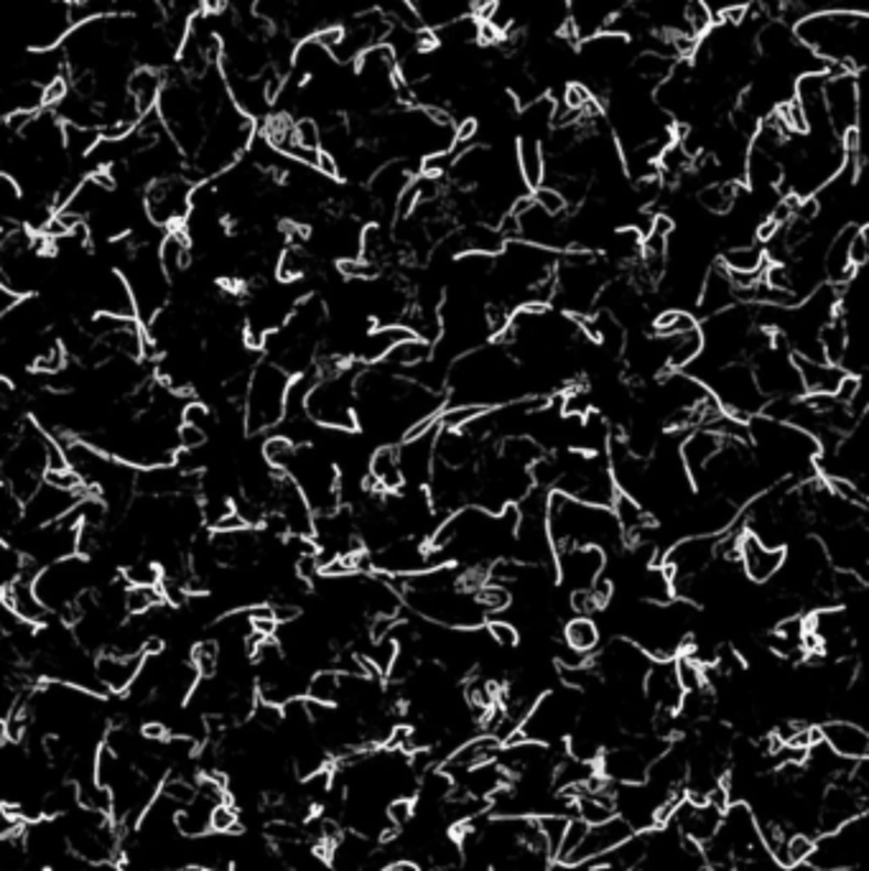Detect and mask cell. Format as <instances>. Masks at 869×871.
<instances>
[{
	"label": "cell",
	"instance_id": "cell-26",
	"mask_svg": "<svg viewBox=\"0 0 869 871\" xmlns=\"http://www.w3.org/2000/svg\"><path fill=\"white\" fill-rule=\"evenodd\" d=\"M643 696L658 714H678L684 701V688L676 678L671 661H653L643 678Z\"/></svg>",
	"mask_w": 869,
	"mask_h": 871
},
{
	"label": "cell",
	"instance_id": "cell-20",
	"mask_svg": "<svg viewBox=\"0 0 869 871\" xmlns=\"http://www.w3.org/2000/svg\"><path fill=\"white\" fill-rule=\"evenodd\" d=\"M824 105L828 126L836 135L849 133L859 128V87L855 72L844 75H826L824 83Z\"/></svg>",
	"mask_w": 869,
	"mask_h": 871
},
{
	"label": "cell",
	"instance_id": "cell-34",
	"mask_svg": "<svg viewBox=\"0 0 869 871\" xmlns=\"http://www.w3.org/2000/svg\"><path fill=\"white\" fill-rule=\"evenodd\" d=\"M365 485L376 487L380 492H398L403 490V477H401V464H398V451L395 446L385 444L372 454L368 461V477H365Z\"/></svg>",
	"mask_w": 869,
	"mask_h": 871
},
{
	"label": "cell",
	"instance_id": "cell-40",
	"mask_svg": "<svg viewBox=\"0 0 869 871\" xmlns=\"http://www.w3.org/2000/svg\"><path fill=\"white\" fill-rule=\"evenodd\" d=\"M721 265L735 275H760L765 268V252L750 246H735L721 255Z\"/></svg>",
	"mask_w": 869,
	"mask_h": 871
},
{
	"label": "cell",
	"instance_id": "cell-37",
	"mask_svg": "<svg viewBox=\"0 0 869 871\" xmlns=\"http://www.w3.org/2000/svg\"><path fill=\"white\" fill-rule=\"evenodd\" d=\"M26 421L19 388L8 378H0V442H11Z\"/></svg>",
	"mask_w": 869,
	"mask_h": 871
},
{
	"label": "cell",
	"instance_id": "cell-24",
	"mask_svg": "<svg viewBox=\"0 0 869 871\" xmlns=\"http://www.w3.org/2000/svg\"><path fill=\"white\" fill-rule=\"evenodd\" d=\"M737 558L742 564V574L752 584H768L773 581L778 574H781L783 560H785V548H778V545H768L760 538H754L752 533L739 535L737 543Z\"/></svg>",
	"mask_w": 869,
	"mask_h": 871
},
{
	"label": "cell",
	"instance_id": "cell-27",
	"mask_svg": "<svg viewBox=\"0 0 869 871\" xmlns=\"http://www.w3.org/2000/svg\"><path fill=\"white\" fill-rule=\"evenodd\" d=\"M597 772L615 785H636L643 783L648 775L645 756L632 744H620L615 749H605L597 760Z\"/></svg>",
	"mask_w": 869,
	"mask_h": 871
},
{
	"label": "cell",
	"instance_id": "cell-30",
	"mask_svg": "<svg viewBox=\"0 0 869 871\" xmlns=\"http://www.w3.org/2000/svg\"><path fill=\"white\" fill-rule=\"evenodd\" d=\"M0 601H3V607L21 624H46L48 620V612L42 607V601L36 599L34 579L26 574V568H23L19 579L11 581L3 591H0Z\"/></svg>",
	"mask_w": 869,
	"mask_h": 871
},
{
	"label": "cell",
	"instance_id": "cell-46",
	"mask_svg": "<svg viewBox=\"0 0 869 871\" xmlns=\"http://www.w3.org/2000/svg\"><path fill=\"white\" fill-rule=\"evenodd\" d=\"M535 824H539L543 846H546V853L548 857H556L558 846H562V841H564L568 816H564V813H548V816L535 818Z\"/></svg>",
	"mask_w": 869,
	"mask_h": 871
},
{
	"label": "cell",
	"instance_id": "cell-35",
	"mask_svg": "<svg viewBox=\"0 0 869 871\" xmlns=\"http://www.w3.org/2000/svg\"><path fill=\"white\" fill-rule=\"evenodd\" d=\"M411 184V174L401 161H388L370 176V197L380 205H395L405 186Z\"/></svg>",
	"mask_w": 869,
	"mask_h": 871
},
{
	"label": "cell",
	"instance_id": "cell-16",
	"mask_svg": "<svg viewBox=\"0 0 869 871\" xmlns=\"http://www.w3.org/2000/svg\"><path fill=\"white\" fill-rule=\"evenodd\" d=\"M192 192H194V182L184 174L164 176L159 178V182L145 186L143 209L149 222L156 227H169V230L184 225V219L189 215L192 207Z\"/></svg>",
	"mask_w": 869,
	"mask_h": 871
},
{
	"label": "cell",
	"instance_id": "cell-51",
	"mask_svg": "<svg viewBox=\"0 0 869 871\" xmlns=\"http://www.w3.org/2000/svg\"><path fill=\"white\" fill-rule=\"evenodd\" d=\"M849 260H851V268H855V271H859V268H862L869 260V240H867L865 227H857L855 235H851Z\"/></svg>",
	"mask_w": 869,
	"mask_h": 871
},
{
	"label": "cell",
	"instance_id": "cell-12",
	"mask_svg": "<svg viewBox=\"0 0 869 871\" xmlns=\"http://www.w3.org/2000/svg\"><path fill=\"white\" fill-rule=\"evenodd\" d=\"M867 851V813L814 841L806 864L816 871H855Z\"/></svg>",
	"mask_w": 869,
	"mask_h": 871
},
{
	"label": "cell",
	"instance_id": "cell-17",
	"mask_svg": "<svg viewBox=\"0 0 869 871\" xmlns=\"http://www.w3.org/2000/svg\"><path fill=\"white\" fill-rule=\"evenodd\" d=\"M717 541L719 535H686L671 545L665 553V571L673 579V594L717 560Z\"/></svg>",
	"mask_w": 869,
	"mask_h": 871
},
{
	"label": "cell",
	"instance_id": "cell-52",
	"mask_svg": "<svg viewBox=\"0 0 869 871\" xmlns=\"http://www.w3.org/2000/svg\"><path fill=\"white\" fill-rule=\"evenodd\" d=\"M15 301H19V296H15V293L6 286V283H0V319H3V316L8 314V308H11Z\"/></svg>",
	"mask_w": 869,
	"mask_h": 871
},
{
	"label": "cell",
	"instance_id": "cell-29",
	"mask_svg": "<svg viewBox=\"0 0 869 871\" xmlns=\"http://www.w3.org/2000/svg\"><path fill=\"white\" fill-rule=\"evenodd\" d=\"M143 655H118L100 653L95 657V678L102 694H128L133 686L138 671H141Z\"/></svg>",
	"mask_w": 869,
	"mask_h": 871
},
{
	"label": "cell",
	"instance_id": "cell-49",
	"mask_svg": "<svg viewBox=\"0 0 869 871\" xmlns=\"http://www.w3.org/2000/svg\"><path fill=\"white\" fill-rule=\"evenodd\" d=\"M531 199L543 211H548V215H554V217H564V211L568 207V202L564 199V194L558 192V189H554V186H546V184H541L539 189H533Z\"/></svg>",
	"mask_w": 869,
	"mask_h": 871
},
{
	"label": "cell",
	"instance_id": "cell-25",
	"mask_svg": "<svg viewBox=\"0 0 869 871\" xmlns=\"http://www.w3.org/2000/svg\"><path fill=\"white\" fill-rule=\"evenodd\" d=\"M735 518L737 504L714 494V498H706L704 502L681 512V527H684L686 535H721L732 527Z\"/></svg>",
	"mask_w": 869,
	"mask_h": 871
},
{
	"label": "cell",
	"instance_id": "cell-47",
	"mask_svg": "<svg viewBox=\"0 0 869 871\" xmlns=\"http://www.w3.org/2000/svg\"><path fill=\"white\" fill-rule=\"evenodd\" d=\"M692 329H698V322L688 312H665L655 319L658 337H678Z\"/></svg>",
	"mask_w": 869,
	"mask_h": 871
},
{
	"label": "cell",
	"instance_id": "cell-36",
	"mask_svg": "<svg viewBox=\"0 0 869 871\" xmlns=\"http://www.w3.org/2000/svg\"><path fill=\"white\" fill-rule=\"evenodd\" d=\"M515 166L518 174H521V182L525 184V189H539V186L546 182V151H543V143L539 138H528L523 135L521 143H518L515 151Z\"/></svg>",
	"mask_w": 869,
	"mask_h": 871
},
{
	"label": "cell",
	"instance_id": "cell-31",
	"mask_svg": "<svg viewBox=\"0 0 869 871\" xmlns=\"http://www.w3.org/2000/svg\"><path fill=\"white\" fill-rule=\"evenodd\" d=\"M721 446H725V438L714 434L712 428L706 426L692 428V434H688L684 438V444L678 446V457L684 461L688 475H692V482H696V479L702 477V471L709 467L712 459L721 451Z\"/></svg>",
	"mask_w": 869,
	"mask_h": 871
},
{
	"label": "cell",
	"instance_id": "cell-8",
	"mask_svg": "<svg viewBox=\"0 0 869 871\" xmlns=\"http://www.w3.org/2000/svg\"><path fill=\"white\" fill-rule=\"evenodd\" d=\"M283 475L298 487V492L304 494L314 518L335 512L339 502H343V494H339V469L335 459L327 457V454L312 444L296 446Z\"/></svg>",
	"mask_w": 869,
	"mask_h": 871
},
{
	"label": "cell",
	"instance_id": "cell-22",
	"mask_svg": "<svg viewBox=\"0 0 869 871\" xmlns=\"http://www.w3.org/2000/svg\"><path fill=\"white\" fill-rule=\"evenodd\" d=\"M370 564L376 571L385 574V576H411V574H421L426 571V568L434 566L432 560V551L424 548L416 538H411V535H403V538H393L383 548H378L376 553L370 556Z\"/></svg>",
	"mask_w": 869,
	"mask_h": 871
},
{
	"label": "cell",
	"instance_id": "cell-1",
	"mask_svg": "<svg viewBox=\"0 0 869 871\" xmlns=\"http://www.w3.org/2000/svg\"><path fill=\"white\" fill-rule=\"evenodd\" d=\"M446 385L454 395L452 405L495 409V405L525 398L528 378L506 347L482 345L452 362Z\"/></svg>",
	"mask_w": 869,
	"mask_h": 871
},
{
	"label": "cell",
	"instance_id": "cell-9",
	"mask_svg": "<svg viewBox=\"0 0 869 871\" xmlns=\"http://www.w3.org/2000/svg\"><path fill=\"white\" fill-rule=\"evenodd\" d=\"M291 374L271 360L258 362L250 370L246 395H242V421L248 434H263L283 423Z\"/></svg>",
	"mask_w": 869,
	"mask_h": 871
},
{
	"label": "cell",
	"instance_id": "cell-4",
	"mask_svg": "<svg viewBox=\"0 0 869 871\" xmlns=\"http://www.w3.org/2000/svg\"><path fill=\"white\" fill-rule=\"evenodd\" d=\"M546 527L554 553L574 545H595L605 553L622 543V531L609 508L587 504L564 492H548Z\"/></svg>",
	"mask_w": 869,
	"mask_h": 871
},
{
	"label": "cell",
	"instance_id": "cell-50",
	"mask_svg": "<svg viewBox=\"0 0 869 871\" xmlns=\"http://www.w3.org/2000/svg\"><path fill=\"white\" fill-rule=\"evenodd\" d=\"M487 634H490V640L498 642L502 650L508 647H515L518 642H521V632H518V627L510 622V620H492L487 622Z\"/></svg>",
	"mask_w": 869,
	"mask_h": 871
},
{
	"label": "cell",
	"instance_id": "cell-39",
	"mask_svg": "<svg viewBox=\"0 0 869 871\" xmlns=\"http://www.w3.org/2000/svg\"><path fill=\"white\" fill-rule=\"evenodd\" d=\"M638 591L648 605H669L676 597L673 594V579L665 571V566H645V571L638 579Z\"/></svg>",
	"mask_w": 869,
	"mask_h": 871
},
{
	"label": "cell",
	"instance_id": "cell-32",
	"mask_svg": "<svg viewBox=\"0 0 869 871\" xmlns=\"http://www.w3.org/2000/svg\"><path fill=\"white\" fill-rule=\"evenodd\" d=\"M735 301H737V288H735L732 273H729L725 265L709 268L702 281V288H698V296H696V306H698V312L704 314V319L706 316L719 314V312H725V308L735 306Z\"/></svg>",
	"mask_w": 869,
	"mask_h": 871
},
{
	"label": "cell",
	"instance_id": "cell-28",
	"mask_svg": "<svg viewBox=\"0 0 869 871\" xmlns=\"http://www.w3.org/2000/svg\"><path fill=\"white\" fill-rule=\"evenodd\" d=\"M822 742L832 749L836 756L847 762H859L869 756V734L862 723L847 719H832L822 729Z\"/></svg>",
	"mask_w": 869,
	"mask_h": 871
},
{
	"label": "cell",
	"instance_id": "cell-23",
	"mask_svg": "<svg viewBox=\"0 0 869 871\" xmlns=\"http://www.w3.org/2000/svg\"><path fill=\"white\" fill-rule=\"evenodd\" d=\"M632 834H636V830H632L622 818H617V816L605 820V824L589 826L587 834H584V838H582V843L576 846L574 853L564 861V864L566 867H584V864H589V861L602 859L605 853L615 851L617 846L628 841Z\"/></svg>",
	"mask_w": 869,
	"mask_h": 871
},
{
	"label": "cell",
	"instance_id": "cell-41",
	"mask_svg": "<svg viewBox=\"0 0 869 871\" xmlns=\"http://www.w3.org/2000/svg\"><path fill=\"white\" fill-rule=\"evenodd\" d=\"M432 341L426 339H419V337H409L403 341H398V345L388 352L385 362L393 364V368H401V370H413L419 368L421 362H426L428 357H432Z\"/></svg>",
	"mask_w": 869,
	"mask_h": 871
},
{
	"label": "cell",
	"instance_id": "cell-42",
	"mask_svg": "<svg viewBox=\"0 0 869 871\" xmlns=\"http://www.w3.org/2000/svg\"><path fill=\"white\" fill-rule=\"evenodd\" d=\"M339 683H343V673L329 671V667H322V671L312 673V678H308L304 698H308V701H314V704H322V706H337Z\"/></svg>",
	"mask_w": 869,
	"mask_h": 871
},
{
	"label": "cell",
	"instance_id": "cell-14",
	"mask_svg": "<svg viewBox=\"0 0 869 871\" xmlns=\"http://www.w3.org/2000/svg\"><path fill=\"white\" fill-rule=\"evenodd\" d=\"M752 374L758 382L760 393L773 401V398H799L803 395L801 374L795 368L793 352L787 349L785 339H778V345H770L752 357Z\"/></svg>",
	"mask_w": 869,
	"mask_h": 871
},
{
	"label": "cell",
	"instance_id": "cell-18",
	"mask_svg": "<svg viewBox=\"0 0 869 871\" xmlns=\"http://www.w3.org/2000/svg\"><path fill=\"white\" fill-rule=\"evenodd\" d=\"M79 500H83V490L56 485V482H52V479H44V482L39 485L26 500H23L21 523L29 527H44V525L59 523L62 518H67L69 512L77 508Z\"/></svg>",
	"mask_w": 869,
	"mask_h": 871
},
{
	"label": "cell",
	"instance_id": "cell-38",
	"mask_svg": "<svg viewBox=\"0 0 869 871\" xmlns=\"http://www.w3.org/2000/svg\"><path fill=\"white\" fill-rule=\"evenodd\" d=\"M564 645L572 653L587 657L599 647V627L591 617L576 614L564 624Z\"/></svg>",
	"mask_w": 869,
	"mask_h": 871
},
{
	"label": "cell",
	"instance_id": "cell-2",
	"mask_svg": "<svg viewBox=\"0 0 869 871\" xmlns=\"http://www.w3.org/2000/svg\"><path fill=\"white\" fill-rule=\"evenodd\" d=\"M750 444L754 446L752 459L758 461L768 482L781 479H814L818 469V442L814 434L803 431L793 423L773 421L768 415L747 418Z\"/></svg>",
	"mask_w": 869,
	"mask_h": 871
},
{
	"label": "cell",
	"instance_id": "cell-10",
	"mask_svg": "<svg viewBox=\"0 0 869 871\" xmlns=\"http://www.w3.org/2000/svg\"><path fill=\"white\" fill-rule=\"evenodd\" d=\"M605 286L602 265L591 252H568L554 268V298L562 304L564 314L587 316Z\"/></svg>",
	"mask_w": 869,
	"mask_h": 871
},
{
	"label": "cell",
	"instance_id": "cell-3",
	"mask_svg": "<svg viewBox=\"0 0 869 871\" xmlns=\"http://www.w3.org/2000/svg\"><path fill=\"white\" fill-rule=\"evenodd\" d=\"M793 36L826 64H844L851 72L867 67V13L826 11L806 15L795 23Z\"/></svg>",
	"mask_w": 869,
	"mask_h": 871
},
{
	"label": "cell",
	"instance_id": "cell-48",
	"mask_svg": "<svg viewBox=\"0 0 869 871\" xmlns=\"http://www.w3.org/2000/svg\"><path fill=\"white\" fill-rule=\"evenodd\" d=\"M23 568H26V564H23L19 551H15L6 538H0V591H3L11 581L19 579Z\"/></svg>",
	"mask_w": 869,
	"mask_h": 871
},
{
	"label": "cell",
	"instance_id": "cell-6",
	"mask_svg": "<svg viewBox=\"0 0 869 871\" xmlns=\"http://www.w3.org/2000/svg\"><path fill=\"white\" fill-rule=\"evenodd\" d=\"M355 368H347L343 362H329L316 374L312 390L306 395V418L316 426L327 431H345L355 434L357 415H355V385H357Z\"/></svg>",
	"mask_w": 869,
	"mask_h": 871
},
{
	"label": "cell",
	"instance_id": "cell-33",
	"mask_svg": "<svg viewBox=\"0 0 869 871\" xmlns=\"http://www.w3.org/2000/svg\"><path fill=\"white\" fill-rule=\"evenodd\" d=\"M795 368H799L801 374V385H803V393L808 395H832L836 390H839L841 380L847 378V372H844L839 364H832V362H824V360H806V357H795Z\"/></svg>",
	"mask_w": 869,
	"mask_h": 871
},
{
	"label": "cell",
	"instance_id": "cell-11",
	"mask_svg": "<svg viewBox=\"0 0 869 871\" xmlns=\"http://www.w3.org/2000/svg\"><path fill=\"white\" fill-rule=\"evenodd\" d=\"M582 714V701H579V690L574 688H558V690H546V694L539 696V701L531 706V711L525 714V719L521 721V737L528 742H539V744H556L562 739L568 737V731L576 727Z\"/></svg>",
	"mask_w": 869,
	"mask_h": 871
},
{
	"label": "cell",
	"instance_id": "cell-21",
	"mask_svg": "<svg viewBox=\"0 0 869 871\" xmlns=\"http://www.w3.org/2000/svg\"><path fill=\"white\" fill-rule=\"evenodd\" d=\"M438 421L432 423L421 434L403 438L401 446H395L398 464H401L403 487H426L434 471L436 459V438H438Z\"/></svg>",
	"mask_w": 869,
	"mask_h": 871
},
{
	"label": "cell",
	"instance_id": "cell-5",
	"mask_svg": "<svg viewBox=\"0 0 869 871\" xmlns=\"http://www.w3.org/2000/svg\"><path fill=\"white\" fill-rule=\"evenodd\" d=\"M120 268L118 273L128 283V291L133 296L135 319L138 324H149L169 306V293H172V281L159 260V250L151 242H120Z\"/></svg>",
	"mask_w": 869,
	"mask_h": 871
},
{
	"label": "cell",
	"instance_id": "cell-15",
	"mask_svg": "<svg viewBox=\"0 0 869 871\" xmlns=\"http://www.w3.org/2000/svg\"><path fill=\"white\" fill-rule=\"evenodd\" d=\"M653 657L632 640H612L597 655L595 671L615 690H643V678Z\"/></svg>",
	"mask_w": 869,
	"mask_h": 871
},
{
	"label": "cell",
	"instance_id": "cell-45",
	"mask_svg": "<svg viewBox=\"0 0 869 871\" xmlns=\"http://www.w3.org/2000/svg\"><path fill=\"white\" fill-rule=\"evenodd\" d=\"M681 15H684V29L681 31H686V34L694 36L696 42L704 34H709L714 19H712V8L706 0H688Z\"/></svg>",
	"mask_w": 869,
	"mask_h": 871
},
{
	"label": "cell",
	"instance_id": "cell-7",
	"mask_svg": "<svg viewBox=\"0 0 869 871\" xmlns=\"http://www.w3.org/2000/svg\"><path fill=\"white\" fill-rule=\"evenodd\" d=\"M97 579H100V574L95 571L87 556L75 553V556L39 568L34 576V594L48 617H62V620L67 617L69 620L79 601L100 586Z\"/></svg>",
	"mask_w": 869,
	"mask_h": 871
},
{
	"label": "cell",
	"instance_id": "cell-19",
	"mask_svg": "<svg viewBox=\"0 0 869 871\" xmlns=\"http://www.w3.org/2000/svg\"><path fill=\"white\" fill-rule=\"evenodd\" d=\"M605 566L607 553L595 545H574L554 553L556 579L572 594L591 589L599 576H605Z\"/></svg>",
	"mask_w": 869,
	"mask_h": 871
},
{
	"label": "cell",
	"instance_id": "cell-13",
	"mask_svg": "<svg viewBox=\"0 0 869 871\" xmlns=\"http://www.w3.org/2000/svg\"><path fill=\"white\" fill-rule=\"evenodd\" d=\"M704 385L709 388V393L719 403L721 411L742 421L762 413V405L768 403V398L760 393L752 368L747 362L725 364V368L712 372V378Z\"/></svg>",
	"mask_w": 869,
	"mask_h": 871
},
{
	"label": "cell",
	"instance_id": "cell-43",
	"mask_svg": "<svg viewBox=\"0 0 869 871\" xmlns=\"http://www.w3.org/2000/svg\"><path fill=\"white\" fill-rule=\"evenodd\" d=\"M737 194L739 186L735 182H714L704 186L702 194H698V202L712 215H725V211L732 209Z\"/></svg>",
	"mask_w": 869,
	"mask_h": 871
},
{
	"label": "cell",
	"instance_id": "cell-44",
	"mask_svg": "<svg viewBox=\"0 0 869 871\" xmlns=\"http://www.w3.org/2000/svg\"><path fill=\"white\" fill-rule=\"evenodd\" d=\"M23 209H26V202H23L19 184L0 171V225L11 222V219H23Z\"/></svg>",
	"mask_w": 869,
	"mask_h": 871
}]
</instances>
